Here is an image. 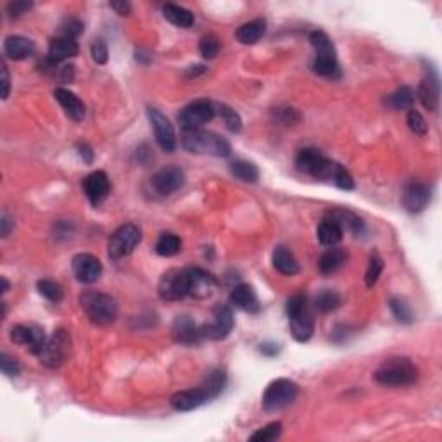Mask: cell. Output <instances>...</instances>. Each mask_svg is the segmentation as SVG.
Wrapping results in <instances>:
<instances>
[{
    "label": "cell",
    "mask_w": 442,
    "mask_h": 442,
    "mask_svg": "<svg viewBox=\"0 0 442 442\" xmlns=\"http://www.w3.org/2000/svg\"><path fill=\"white\" fill-rule=\"evenodd\" d=\"M373 378L384 387H408L418 380V368L409 358L394 356L389 358L375 370Z\"/></svg>",
    "instance_id": "cell-1"
},
{
    "label": "cell",
    "mask_w": 442,
    "mask_h": 442,
    "mask_svg": "<svg viewBox=\"0 0 442 442\" xmlns=\"http://www.w3.org/2000/svg\"><path fill=\"white\" fill-rule=\"evenodd\" d=\"M80 306L88 320L94 325H101V327L114 323L119 313L114 297L97 291L83 292L80 296Z\"/></svg>",
    "instance_id": "cell-2"
},
{
    "label": "cell",
    "mask_w": 442,
    "mask_h": 442,
    "mask_svg": "<svg viewBox=\"0 0 442 442\" xmlns=\"http://www.w3.org/2000/svg\"><path fill=\"white\" fill-rule=\"evenodd\" d=\"M182 147L190 154H210L214 158H228L232 146L226 139L206 130H192L183 132Z\"/></svg>",
    "instance_id": "cell-3"
},
{
    "label": "cell",
    "mask_w": 442,
    "mask_h": 442,
    "mask_svg": "<svg viewBox=\"0 0 442 442\" xmlns=\"http://www.w3.org/2000/svg\"><path fill=\"white\" fill-rule=\"evenodd\" d=\"M309 42L314 49V62L313 69L320 76H334L339 69L337 52H335L334 44L328 38L325 31L316 30L309 35Z\"/></svg>",
    "instance_id": "cell-4"
},
{
    "label": "cell",
    "mask_w": 442,
    "mask_h": 442,
    "mask_svg": "<svg viewBox=\"0 0 442 442\" xmlns=\"http://www.w3.org/2000/svg\"><path fill=\"white\" fill-rule=\"evenodd\" d=\"M142 240V230L135 223H126L116 228L108 240V254L111 260L118 261L130 256Z\"/></svg>",
    "instance_id": "cell-5"
},
{
    "label": "cell",
    "mask_w": 442,
    "mask_h": 442,
    "mask_svg": "<svg viewBox=\"0 0 442 442\" xmlns=\"http://www.w3.org/2000/svg\"><path fill=\"white\" fill-rule=\"evenodd\" d=\"M299 394V385L289 378H277L266 387L263 394V408L264 411L275 413L285 409L296 401Z\"/></svg>",
    "instance_id": "cell-6"
},
{
    "label": "cell",
    "mask_w": 442,
    "mask_h": 442,
    "mask_svg": "<svg viewBox=\"0 0 442 442\" xmlns=\"http://www.w3.org/2000/svg\"><path fill=\"white\" fill-rule=\"evenodd\" d=\"M69 355H71V337L68 332L59 328L52 337L47 339V344H45L44 351L38 355V359L47 368H59L68 362Z\"/></svg>",
    "instance_id": "cell-7"
},
{
    "label": "cell",
    "mask_w": 442,
    "mask_h": 442,
    "mask_svg": "<svg viewBox=\"0 0 442 442\" xmlns=\"http://www.w3.org/2000/svg\"><path fill=\"white\" fill-rule=\"evenodd\" d=\"M216 116V108L210 101H196L192 104L185 105L178 114L180 128L183 132H192V130H201L204 125L213 121Z\"/></svg>",
    "instance_id": "cell-8"
},
{
    "label": "cell",
    "mask_w": 442,
    "mask_h": 442,
    "mask_svg": "<svg viewBox=\"0 0 442 442\" xmlns=\"http://www.w3.org/2000/svg\"><path fill=\"white\" fill-rule=\"evenodd\" d=\"M235 327V318H233L230 306H216L213 311V321L211 323L199 327L201 337L207 341H223L232 334Z\"/></svg>",
    "instance_id": "cell-9"
},
{
    "label": "cell",
    "mask_w": 442,
    "mask_h": 442,
    "mask_svg": "<svg viewBox=\"0 0 442 442\" xmlns=\"http://www.w3.org/2000/svg\"><path fill=\"white\" fill-rule=\"evenodd\" d=\"M162 300H180L189 296V273L187 270H169L161 277L158 285Z\"/></svg>",
    "instance_id": "cell-10"
},
{
    "label": "cell",
    "mask_w": 442,
    "mask_h": 442,
    "mask_svg": "<svg viewBox=\"0 0 442 442\" xmlns=\"http://www.w3.org/2000/svg\"><path fill=\"white\" fill-rule=\"evenodd\" d=\"M47 339L49 337L45 335L44 328L37 327V325H16L10 330V341L14 344L26 348L35 356H38L44 351Z\"/></svg>",
    "instance_id": "cell-11"
},
{
    "label": "cell",
    "mask_w": 442,
    "mask_h": 442,
    "mask_svg": "<svg viewBox=\"0 0 442 442\" xmlns=\"http://www.w3.org/2000/svg\"><path fill=\"white\" fill-rule=\"evenodd\" d=\"M185 185V173L176 166H166L155 171L151 178V187L158 196L166 197Z\"/></svg>",
    "instance_id": "cell-12"
},
{
    "label": "cell",
    "mask_w": 442,
    "mask_h": 442,
    "mask_svg": "<svg viewBox=\"0 0 442 442\" xmlns=\"http://www.w3.org/2000/svg\"><path fill=\"white\" fill-rule=\"evenodd\" d=\"M148 121H151L152 130H154V137L158 146L164 152H173L176 148V133L173 128L171 121L162 114L158 109H147Z\"/></svg>",
    "instance_id": "cell-13"
},
{
    "label": "cell",
    "mask_w": 442,
    "mask_h": 442,
    "mask_svg": "<svg viewBox=\"0 0 442 442\" xmlns=\"http://www.w3.org/2000/svg\"><path fill=\"white\" fill-rule=\"evenodd\" d=\"M189 273V296L194 299H211L220 289L216 278L203 268H187Z\"/></svg>",
    "instance_id": "cell-14"
},
{
    "label": "cell",
    "mask_w": 442,
    "mask_h": 442,
    "mask_svg": "<svg viewBox=\"0 0 442 442\" xmlns=\"http://www.w3.org/2000/svg\"><path fill=\"white\" fill-rule=\"evenodd\" d=\"M73 275L81 284H95L102 275V263L97 256L88 253H80L71 261Z\"/></svg>",
    "instance_id": "cell-15"
},
{
    "label": "cell",
    "mask_w": 442,
    "mask_h": 442,
    "mask_svg": "<svg viewBox=\"0 0 442 442\" xmlns=\"http://www.w3.org/2000/svg\"><path fill=\"white\" fill-rule=\"evenodd\" d=\"M430 196H432V194H430L429 185L420 182H409L408 185H405V189H402V207H405L408 213H422V211L429 206Z\"/></svg>",
    "instance_id": "cell-16"
},
{
    "label": "cell",
    "mask_w": 442,
    "mask_h": 442,
    "mask_svg": "<svg viewBox=\"0 0 442 442\" xmlns=\"http://www.w3.org/2000/svg\"><path fill=\"white\" fill-rule=\"evenodd\" d=\"M439 74H437L436 69L429 65L425 69V76H423L422 83H420L418 87V99L427 111L436 112L437 109H439Z\"/></svg>",
    "instance_id": "cell-17"
},
{
    "label": "cell",
    "mask_w": 442,
    "mask_h": 442,
    "mask_svg": "<svg viewBox=\"0 0 442 442\" xmlns=\"http://www.w3.org/2000/svg\"><path fill=\"white\" fill-rule=\"evenodd\" d=\"M109 190H111V183H109L108 175L101 171V169L90 173L83 180V192L94 207L101 206L104 203L105 197L109 196Z\"/></svg>",
    "instance_id": "cell-18"
},
{
    "label": "cell",
    "mask_w": 442,
    "mask_h": 442,
    "mask_svg": "<svg viewBox=\"0 0 442 442\" xmlns=\"http://www.w3.org/2000/svg\"><path fill=\"white\" fill-rule=\"evenodd\" d=\"M171 335L173 341H175L176 344L182 346H196L203 341L199 327H197L196 321L190 316H187V314L175 318V321H173L171 325Z\"/></svg>",
    "instance_id": "cell-19"
},
{
    "label": "cell",
    "mask_w": 442,
    "mask_h": 442,
    "mask_svg": "<svg viewBox=\"0 0 442 442\" xmlns=\"http://www.w3.org/2000/svg\"><path fill=\"white\" fill-rule=\"evenodd\" d=\"M328 158H325L318 148H303V151L297 152L296 155V166L299 171L306 173V175L313 176V178H318L320 175L321 168L325 166Z\"/></svg>",
    "instance_id": "cell-20"
},
{
    "label": "cell",
    "mask_w": 442,
    "mask_h": 442,
    "mask_svg": "<svg viewBox=\"0 0 442 442\" xmlns=\"http://www.w3.org/2000/svg\"><path fill=\"white\" fill-rule=\"evenodd\" d=\"M207 399L204 396V392L199 389H189V391H180L176 394L171 396L169 399V405L175 411H194V409L201 408L203 405H206Z\"/></svg>",
    "instance_id": "cell-21"
},
{
    "label": "cell",
    "mask_w": 442,
    "mask_h": 442,
    "mask_svg": "<svg viewBox=\"0 0 442 442\" xmlns=\"http://www.w3.org/2000/svg\"><path fill=\"white\" fill-rule=\"evenodd\" d=\"M325 218L335 221L342 228V232H349L356 237H362L365 233V221L349 210H330L325 213Z\"/></svg>",
    "instance_id": "cell-22"
},
{
    "label": "cell",
    "mask_w": 442,
    "mask_h": 442,
    "mask_svg": "<svg viewBox=\"0 0 442 442\" xmlns=\"http://www.w3.org/2000/svg\"><path fill=\"white\" fill-rule=\"evenodd\" d=\"M230 304L239 307V309L247 311V313H257L261 309L256 292L247 284H239L232 289V292H230Z\"/></svg>",
    "instance_id": "cell-23"
},
{
    "label": "cell",
    "mask_w": 442,
    "mask_h": 442,
    "mask_svg": "<svg viewBox=\"0 0 442 442\" xmlns=\"http://www.w3.org/2000/svg\"><path fill=\"white\" fill-rule=\"evenodd\" d=\"M54 97H56V101L61 104V108L65 109L66 114H68L69 118L73 119V121H76V123L83 121L85 104L81 102V99L78 97L76 94H73V92L68 90V88L59 87L54 90Z\"/></svg>",
    "instance_id": "cell-24"
},
{
    "label": "cell",
    "mask_w": 442,
    "mask_h": 442,
    "mask_svg": "<svg viewBox=\"0 0 442 442\" xmlns=\"http://www.w3.org/2000/svg\"><path fill=\"white\" fill-rule=\"evenodd\" d=\"M35 52V44L33 40L26 37H21V35H10L3 42V56L12 61H23L28 59L30 56H33Z\"/></svg>",
    "instance_id": "cell-25"
},
{
    "label": "cell",
    "mask_w": 442,
    "mask_h": 442,
    "mask_svg": "<svg viewBox=\"0 0 442 442\" xmlns=\"http://www.w3.org/2000/svg\"><path fill=\"white\" fill-rule=\"evenodd\" d=\"M80 47H78L76 40L66 37H56L52 38L51 44H49V61L52 62H62L66 59H71L74 56H78Z\"/></svg>",
    "instance_id": "cell-26"
},
{
    "label": "cell",
    "mask_w": 442,
    "mask_h": 442,
    "mask_svg": "<svg viewBox=\"0 0 442 442\" xmlns=\"http://www.w3.org/2000/svg\"><path fill=\"white\" fill-rule=\"evenodd\" d=\"M289 325H291V334L297 342H307L314 334V320L311 313L303 309L300 313L289 316Z\"/></svg>",
    "instance_id": "cell-27"
},
{
    "label": "cell",
    "mask_w": 442,
    "mask_h": 442,
    "mask_svg": "<svg viewBox=\"0 0 442 442\" xmlns=\"http://www.w3.org/2000/svg\"><path fill=\"white\" fill-rule=\"evenodd\" d=\"M271 261H273V268L278 273L287 275V277L299 273V263H297L296 256L291 253V249H287L285 246L275 247Z\"/></svg>",
    "instance_id": "cell-28"
},
{
    "label": "cell",
    "mask_w": 442,
    "mask_h": 442,
    "mask_svg": "<svg viewBox=\"0 0 442 442\" xmlns=\"http://www.w3.org/2000/svg\"><path fill=\"white\" fill-rule=\"evenodd\" d=\"M348 261V253L341 247H332L327 253L321 254L320 261H318V268H320L321 275H332L337 270H341Z\"/></svg>",
    "instance_id": "cell-29"
},
{
    "label": "cell",
    "mask_w": 442,
    "mask_h": 442,
    "mask_svg": "<svg viewBox=\"0 0 442 442\" xmlns=\"http://www.w3.org/2000/svg\"><path fill=\"white\" fill-rule=\"evenodd\" d=\"M264 31H266V21L257 17V19H253L239 26L235 37L242 45H253L263 38Z\"/></svg>",
    "instance_id": "cell-30"
},
{
    "label": "cell",
    "mask_w": 442,
    "mask_h": 442,
    "mask_svg": "<svg viewBox=\"0 0 442 442\" xmlns=\"http://www.w3.org/2000/svg\"><path fill=\"white\" fill-rule=\"evenodd\" d=\"M225 387H226V373H225V370H221V368L210 371V373H207V377L204 378L203 384H201V391H203L204 396H206L207 402L213 401V399H216Z\"/></svg>",
    "instance_id": "cell-31"
},
{
    "label": "cell",
    "mask_w": 442,
    "mask_h": 442,
    "mask_svg": "<svg viewBox=\"0 0 442 442\" xmlns=\"http://www.w3.org/2000/svg\"><path fill=\"white\" fill-rule=\"evenodd\" d=\"M162 16L178 28H190L194 24V21H196L192 10L185 9L182 6H176V3H166V6H162Z\"/></svg>",
    "instance_id": "cell-32"
},
{
    "label": "cell",
    "mask_w": 442,
    "mask_h": 442,
    "mask_svg": "<svg viewBox=\"0 0 442 442\" xmlns=\"http://www.w3.org/2000/svg\"><path fill=\"white\" fill-rule=\"evenodd\" d=\"M316 233L321 246H327V247L337 246V244L342 240V235H344L341 226H339L335 221L328 220V218H323V221H321L320 226H318Z\"/></svg>",
    "instance_id": "cell-33"
},
{
    "label": "cell",
    "mask_w": 442,
    "mask_h": 442,
    "mask_svg": "<svg viewBox=\"0 0 442 442\" xmlns=\"http://www.w3.org/2000/svg\"><path fill=\"white\" fill-rule=\"evenodd\" d=\"M230 173L244 183H256L260 180V169H257V166L249 161H244V159L233 161L230 164Z\"/></svg>",
    "instance_id": "cell-34"
},
{
    "label": "cell",
    "mask_w": 442,
    "mask_h": 442,
    "mask_svg": "<svg viewBox=\"0 0 442 442\" xmlns=\"http://www.w3.org/2000/svg\"><path fill=\"white\" fill-rule=\"evenodd\" d=\"M154 249L159 256L173 257L182 250V240H180V237L175 235V233H169V232L161 233L158 242H155Z\"/></svg>",
    "instance_id": "cell-35"
},
{
    "label": "cell",
    "mask_w": 442,
    "mask_h": 442,
    "mask_svg": "<svg viewBox=\"0 0 442 442\" xmlns=\"http://www.w3.org/2000/svg\"><path fill=\"white\" fill-rule=\"evenodd\" d=\"M413 102H415V94L409 87H401L394 94L389 95V104L396 111H409L413 109Z\"/></svg>",
    "instance_id": "cell-36"
},
{
    "label": "cell",
    "mask_w": 442,
    "mask_h": 442,
    "mask_svg": "<svg viewBox=\"0 0 442 442\" xmlns=\"http://www.w3.org/2000/svg\"><path fill=\"white\" fill-rule=\"evenodd\" d=\"M339 306H341V296L332 289H325L314 297V307L320 313H330V311L337 309Z\"/></svg>",
    "instance_id": "cell-37"
},
{
    "label": "cell",
    "mask_w": 442,
    "mask_h": 442,
    "mask_svg": "<svg viewBox=\"0 0 442 442\" xmlns=\"http://www.w3.org/2000/svg\"><path fill=\"white\" fill-rule=\"evenodd\" d=\"M389 307H391L392 314H394V318L399 321V323L409 325L413 323V320H415L409 304L406 303L405 299H401V297H391V300H389Z\"/></svg>",
    "instance_id": "cell-38"
},
{
    "label": "cell",
    "mask_w": 442,
    "mask_h": 442,
    "mask_svg": "<svg viewBox=\"0 0 442 442\" xmlns=\"http://www.w3.org/2000/svg\"><path fill=\"white\" fill-rule=\"evenodd\" d=\"M216 112L221 116L223 123H225V126H226V130H228V132L239 133L240 130H242V118H240L239 112L233 111V109L230 108V105L220 104V105H218Z\"/></svg>",
    "instance_id": "cell-39"
},
{
    "label": "cell",
    "mask_w": 442,
    "mask_h": 442,
    "mask_svg": "<svg viewBox=\"0 0 442 442\" xmlns=\"http://www.w3.org/2000/svg\"><path fill=\"white\" fill-rule=\"evenodd\" d=\"M37 289L38 292H40L45 299L51 300V303L58 304L65 299V291H62L61 285L54 280H47V278H45V280H38Z\"/></svg>",
    "instance_id": "cell-40"
},
{
    "label": "cell",
    "mask_w": 442,
    "mask_h": 442,
    "mask_svg": "<svg viewBox=\"0 0 442 442\" xmlns=\"http://www.w3.org/2000/svg\"><path fill=\"white\" fill-rule=\"evenodd\" d=\"M282 436V423L280 422H271L268 423L263 429L256 430L253 436L249 437L250 442H273L280 439Z\"/></svg>",
    "instance_id": "cell-41"
},
{
    "label": "cell",
    "mask_w": 442,
    "mask_h": 442,
    "mask_svg": "<svg viewBox=\"0 0 442 442\" xmlns=\"http://www.w3.org/2000/svg\"><path fill=\"white\" fill-rule=\"evenodd\" d=\"M221 42L216 35H206V37L201 38L199 42V52L204 59L211 61V59L216 58L220 54Z\"/></svg>",
    "instance_id": "cell-42"
},
{
    "label": "cell",
    "mask_w": 442,
    "mask_h": 442,
    "mask_svg": "<svg viewBox=\"0 0 442 442\" xmlns=\"http://www.w3.org/2000/svg\"><path fill=\"white\" fill-rule=\"evenodd\" d=\"M382 271H384V260H382V257L378 256L377 253L371 254L368 268H366V273H365L366 287L371 289L375 284H377L378 278H380V275H382Z\"/></svg>",
    "instance_id": "cell-43"
},
{
    "label": "cell",
    "mask_w": 442,
    "mask_h": 442,
    "mask_svg": "<svg viewBox=\"0 0 442 442\" xmlns=\"http://www.w3.org/2000/svg\"><path fill=\"white\" fill-rule=\"evenodd\" d=\"M85 31V24L81 23L78 17H66V19H62L61 26H59V37H66V38H73V40H76L78 37H80L81 33Z\"/></svg>",
    "instance_id": "cell-44"
},
{
    "label": "cell",
    "mask_w": 442,
    "mask_h": 442,
    "mask_svg": "<svg viewBox=\"0 0 442 442\" xmlns=\"http://www.w3.org/2000/svg\"><path fill=\"white\" fill-rule=\"evenodd\" d=\"M408 126L409 130H411L415 135L418 137H425L427 133H429V125H427L425 118H423L422 114H420L416 109H409L408 111Z\"/></svg>",
    "instance_id": "cell-45"
},
{
    "label": "cell",
    "mask_w": 442,
    "mask_h": 442,
    "mask_svg": "<svg viewBox=\"0 0 442 442\" xmlns=\"http://www.w3.org/2000/svg\"><path fill=\"white\" fill-rule=\"evenodd\" d=\"M303 309H306V296L297 292V294L289 297L287 306H285V313H287V316H294V314L300 313Z\"/></svg>",
    "instance_id": "cell-46"
},
{
    "label": "cell",
    "mask_w": 442,
    "mask_h": 442,
    "mask_svg": "<svg viewBox=\"0 0 442 442\" xmlns=\"http://www.w3.org/2000/svg\"><path fill=\"white\" fill-rule=\"evenodd\" d=\"M0 366H2V373L6 375V377H17L21 371L19 363H17L16 359L10 358V356H7L6 352L0 356Z\"/></svg>",
    "instance_id": "cell-47"
},
{
    "label": "cell",
    "mask_w": 442,
    "mask_h": 442,
    "mask_svg": "<svg viewBox=\"0 0 442 442\" xmlns=\"http://www.w3.org/2000/svg\"><path fill=\"white\" fill-rule=\"evenodd\" d=\"M90 52H92V59H94L97 65H105V62H108L109 51H108V45H105L102 40L94 42Z\"/></svg>",
    "instance_id": "cell-48"
},
{
    "label": "cell",
    "mask_w": 442,
    "mask_h": 442,
    "mask_svg": "<svg viewBox=\"0 0 442 442\" xmlns=\"http://www.w3.org/2000/svg\"><path fill=\"white\" fill-rule=\"evenodd\" d=\"M33 7V2H28V0H16V2H10L7 6V12L10 17H19L23 14H26L28 10Z\"/></svg>",
    "instance_id": "cell-49"
},
{
    "label": "cell",
    "mask_w": 442,
    "mask_h": 442,
    "mask_svg": "<svg viewBox=\"0 0 442 442\" xmlns=\"http://www.w3.org/2000/svg\"><path fill=\"white\" fill-rule=\"evenodd\" d=\"M10 94V76H9V69H7L6 59L2 61V99L6 101Z\"/></svg>",
    "instance_id": "cell-50"
},
{
    "label": "cell",
    "mask_w": 442,
    "mask_h": 442,
    "mask_svg": "<svg viewBox=\"0 0 442 442\" xmlns=\"http://www.w3.org/2000/svg\"><path fill=\"white\" fill-rule=\"evenodd\" d=\"M78 154H80V158L83 159V162H87V164L94 162V151H92V147L88 146V144H80V146H78Z\"/></svg>",
    "instance_id": "cell-51"
},
{
    "label": "cell",
    "mask_w": 442,
    "mask_h": 442,
    "mask_svg": "<svg viewBox=\"0 0 442 442\" xmlns=\"http://www.w3.org/2000/svg\"><path fill=\"white\" fill-rule=\"evenodd\" d=\"M260 351L264 356H268V358H273V356H277L280 352V346L273 344V342H264V344L260 346Z\"/></svg>",
    "instance_id": "cell-52"
},
{
    "label": "cell",
    "mask_w": 442,
    "mask_h": 442,
    "mask_svg": "<svg viewBox=\"0 0 442 442\" xmlns=\"http://www.w3.org/2000/svg\"><path fill=\"white\" fill-rule=\"evenodd\" d=\"M0 226H2V237H7L10 233V230L14 228V220L9 214L3 213L2 218H0Z\"/></svg>",
    "instance_id": "cell-53"
},
{
    "label": "cell",
    "mask_w": 442,
    "mask_h": 442,
    "mask_svg": "<svg viewBox=\"0 0 442 442\" xmlns=\"http://www.w3.org/2000/svg\"><path fill=\"white\" fill-rule=\"evenodd\" d=\"M111 7L119 14V16H128L132 6L128 2H111Z\"/></svg>",
    "instance_id": "cell-54"
},
{
    "label": "cell",
    "mask_w": 442,
    "mask_h": 442,
    "mask_svg": "<svg viewBox=\"0 0 442 442\" xmlns=\"http://www.w3.org/2000/svg\"><path fill=\"white\" fill-rule=\"evenodd\" d=\"M204 71H206V68L204 66H194V68H189L187 69V78H196L199 76V74H203Z\"/></svg>",
    "instance_id": "cell-55"
},
{
    "label": "cell",
    "mask_w": 442,
    "mask_h": 442,
    "mask_svg": "<svg viewBox=\"0 0 442 442\" xmlns=\"http://www.w3.org/2000/svg\"><path fill=\"white\" fill-rule=\"evenodd\" d=\"M0 280H2V294H6V292L10 289V284H9V282H7L6 277H2V278H0Z\"/></svg>",
    "instance_id": "cell-56"
}]
</instances>
